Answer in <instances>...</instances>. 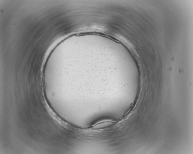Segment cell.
Returning <instances> with one entry per match:
<instances>
[{"mask_svg":"<svg viewBox=\"0 0 193 154\" xmlns=\"http://www.w3.org/2000/svg\"><path fill=\"white\" fill-rule=\"evenodd\" d=\"M113 123L112 121L110 120H105L96 124L93 128L95 129H102L110 126Z\"/></svg>","mask_w":193,"mask_h":154,"instance_id":"cell-1","label":"cell"}]
</instances>
